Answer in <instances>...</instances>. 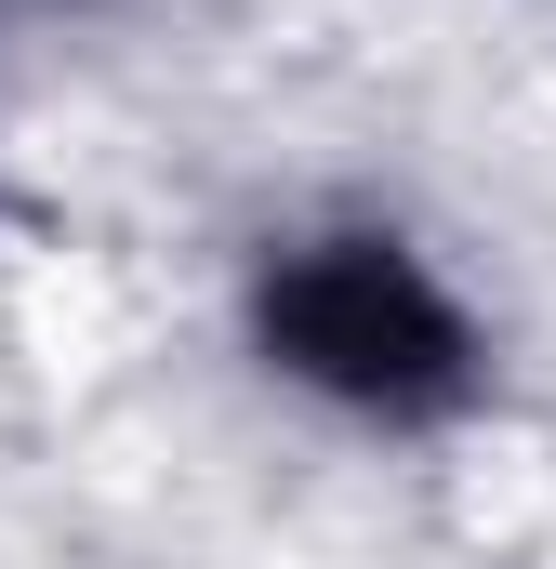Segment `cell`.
Returning a JSON list of instances; mask_svg holds the SVG:
<instances>
[{"label":"cell","instance_id":"obj_1","mask_svg":"<svg viewBox=\"0 0 556 569\" xmlns=\"http://www.w3.org/2000/svg\"><path fill=\"white\" fill-rule=\"evenodd\" d=\"M239 345L266 358V385L371 437H437L464 411H490V318L385 212L278 226L239 266Z\"/></svg>","mask_w":556,"mask_h":569}]
</instances>
